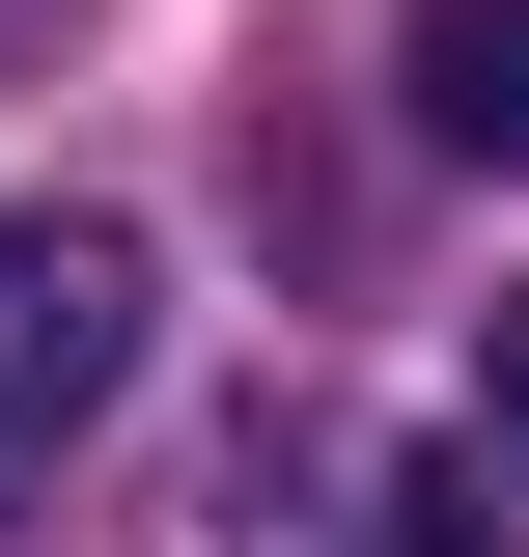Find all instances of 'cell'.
Returning a JSON list of instances; mask_svg holds the SVG:
<instances>
[{
  "mask_svg": "<svg viewBox=\"0 0 529 557\" xmlns=\"http://www.w3.org/2000/svg\"><path fill=\"white\" fill-rule=\"evenodd\" d=\"M139 391V223H0V502Z\"/></svg>",
  "mask_w": 529,
  "mask_h": 557,
  "instance_id": "6da1fadb",
  "label": "cell"
},
{
  "mask_svg": "<svg viewBox=\"0 0 529 557\" xmlns=\"http://www.w3.org/2000/svg\"><path fill=\"white\" fill-rule=\"evenodd\" d=\"M391 84H418V139H446V168H529V0H418Z\"/></svg>",
  "mask_w": 529,
  "mask_h": 557,
  "instance_id": "7a4b0ae2",
  "label": "cell"
},
{
  "mask_svg": "<svg viewBox=\"0 0 529 557\" xmlns=\"http://www.w3.org/2000/svg\"><path fill=\"white\" fill-rule=\"evenodd\" d=\"M473 418H502V474H529V278H502V335H473Z\"/></svg>",
  "mask_w": 529,
  "mask_h": 557,
  "instance_id": "3957f363",
  "label": "cell"
}]
</instances>
